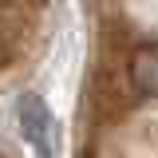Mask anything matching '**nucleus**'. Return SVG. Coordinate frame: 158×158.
<instances>
[{"label": "nucleus", "mask_w": 158, "mask_h": 158, "mask_svg": "<svg viewBox=\"0 0 158 158\" xmlns=\"http://www.w3.org/2000/svg\"><path fill=\"white\" fill-rule=\"evenodd\" d=\"M127 79L142 95H158V44H135L127 56Z\"/></svg>", "instance_id": "obj_3"}, {"label": "nucleus", "mask_w": 158, "mask_h": 158, "mask_svg": "<svg viewBox=\"0 0 158 158\" xmlns=\"http://www.w3.org/2000/svg\"><path fill=\"white\" fill-rule=\"evenodd\" d=\"M20 131H24V138H28L44 158L52 154V115H48L44 99H36V95L20 99Z\"/></svg>", "instance_id": "obj_2"}, {"label": "nucleus", "mask_w": 158, "mask_h": 158, "mask_svg": "<svg viewBox=\"0 0 158 158\" xmlns=\"http://www.w3.org/2000/svg\"><path fill=\"white\" fill-rule=\"evenodd\" d=\"M135 103H138V91L127 79V59L103 52L99 67L91 71V83H87V115L103 127H111L118 118H127Z\"/></svg>", "instance_id": "obj_1"}, {"label": "nucleus", "mask_w": 158, "mask_h": 158, "mask_svg": "<svg viewBox=\"0 0 158 158\" xmlns=\"http://www.w3.org/2000/svg\"><path fill=\"white\" fill-rule=\"evenodd\" d=\"M8 4H12V0H0V8H8Z\"/></svg>", "instance_id": "obj_4"}]
</instances>
